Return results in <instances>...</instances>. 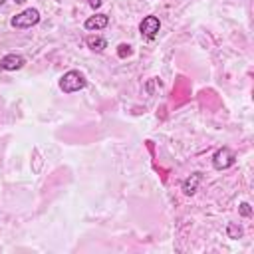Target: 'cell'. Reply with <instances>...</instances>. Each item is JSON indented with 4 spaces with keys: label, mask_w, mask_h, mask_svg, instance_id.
<instances>
[{
    "label": "cell",
    "mask_w": 254,
    "mask_h": 254,
    "mask_svg": "<svg viewBox=\"0 0 254 254\" xmlns=\"http://www.w3.org/2000/svg\"><path fill=\"white\" fill-rule=\"evenodd\" d=\"M85 85H87L85 75H83L81 71H77V69H69V71H65V73L60 77V89H62L64 93L79 91V89H83Z\"/></svg>",
    "instance_id": "cell-1"
},
{
    "label": "cell",
    "mask_w": 254,
    "mask_h": 254,
    "mask_svg": "<svg viewBox=\"0 0 254 254\" xmlns=\"http://www.w3.org/2000/svg\"><path fill=\"white\" fill-rule=\"evenodd\" d=\"M40 22V12L36 8H26L22 10L20 14H16L12 20H10V26L12 28H20V30H26V28H32Z\"/></svg>",
    "instance_id": "cell-2"
},
{
    "label": "cell",
    "mask_w": 254,
    "mask_h": 254,
    "mask_svg": "<svg viewBox=\"0 0 254 254\" xmlns=\"http://www.w3.org/2000/svg\"><path fill=\"white\" fill-rule=\"evenodd\" d=\"M234 163H236V155H234V151L228 149V147H220V149L212 155V167H214L216 171L230 169Z\"/></svg>",
    "instance_id": "cell-3"
},
{
    "label": "cell",
    "mask_w": 254,
    "mask_h": 254,
    "mask_svg": "<svg viewBox=\"0 0 254 254\" xmlns=\"http://www.w3.org/2000/svg\"><path fill=\"white\" fill-rule=\"evenodd\" d=\"M159 30H161V20H159L157 16H145V18L139 22V32H141V36L147 38V40H153Z\"/></svg>",
    "instance_id": "cell-4"
},
{
    "label": "cell",
    "mask_w": 254,
    "mask_h": 254,
    "mask_svg": "<svg viewBox=\"0 0 254 254\" xmlns=\"http://www.w3.org/2000/svg\"><path fill=\"white\" fill-rule=\"evenodd\" d=\"M24 64H26L24 56H20V54H6L0 60V69H4V71H16V69L24 67Z\"/></svg>",
    "instance_id": "cell-5"
},
{
    "label": "cell",
    "mask_w": 254,
    "mask_h": 254,
    "mask_svg": "<svg viewBox=\"0 0 254 254\" xmlns=\"http://www.w3.org/2000/svg\"><path fill=\"white\" fill-rule=\"evenodd\" d=\"M107 24H109L107 14H93L83 22V28L85 30H103V28H107Z\"/></svg>",
    "instance_id": "cell-6"
},
{
    "label": "cell",
    "mask_w": 254,
    "mask_h": 254,
    "mask_svg": "<svg viewBox=\"0 0 254 254\" xmlns=\"http://www.w3.org/2000/svg\"><path fill=\"white\" fill-rule=\"evenodd\" d=\"M200 181H202V175H200V173H192L190 177H187V179L183 181V192H185L187 196L194 194V192L198 190Z\"/></svg>",
    "instance_id": "cell-7"
},
{
    "label": "cell",
    "mask_w": 254,
    "mask_h": 254,
    "mask_svg": "<svg viewBox=\"0 0 254 254\" xmlns=\"http://www.w3.org/2000/svg\"><path fill=\"white\" fill-rule=\"evenodd\" d=\"M85 44L93 52H103L107 48V40L101 38V36H89V38H85Z\"/></svg>",
    "instance_id": "cell-8"
},
{
    "label": "cell",
    "mask_w": 254,
    "mask_h": 254,
    "mask_svg": "<svg viewBox=\"0 0 254 254\" xmlns=\"http://www.w3.org/2000/svg\"><path fill=\"white\" fill-rule=\"evenodd\" d=\"M226 234H228V238L238 240V238H242L244 230H242V226H240V224H236V222H228V226H226Z\"/></svg>",
    "instance_id": "cell-9"
},
{
    "label": "cell",
    "mask_w": 254,
    "mask_h": 254,
    "mask_svg": "<svg viewBox=\"0 0 254 254\" xmlns=\"http://www.w3.org/2000/svg\"><path fill=\"white\" fill-rule=\"evenodd\" d=\"M32 155H34V167H32V171H34V173H40V171H42V165H44V159H42V155H40V149L34 147Z\"/></svg>",
    "instance_id": "cell-10"
},
{
    "label": "cell",
    "mask_w": 254,
    "mask_h": 254,
    "mask_svg": "<svg viewBox=\"0 0 254 254\" xmlns=\"http://www.w3.org/2000/svg\"><path fill=\"white\" fill-rule=\"evenodd\" d=\"M131 54H133V48H131L129 44H119V46H117V56H119L121 60L129 58Z\"/></svg>",
    "instance_id": "cell-11"
},
{
    "label": "cell",
    "mask_w": 254,
    "mask_h": 254,
    "mask_svg": "<svg viewBox=\"0 0 254 254\" xmlns=\"http://www.w3.org/2000/svg\"><path fill=\"white\" fill-rule=\"evenodd\" d=\"M238 212H240V216L250 218V216H252V206H250L248 202H240V204H238Z\"/></svg>",
    "instance_id": "cell-12"
},
{
    "label": "cell",
    "mask_w": 254,
    "mask_h": 254,
    "mask_svg": "<svg viewBox=\"0 0 254 254\" xmlns=\"http://www.w3.org/2000/svg\"><path fill=\"white\" fill-rule=\"evenodd\" d=\"M87 4H89L93 10H97V8L101 6V0H87Z\"/></svg>",
    "instance_id": "cell-13"
},
{
    "label": "cell",
    "mask_w": 254,
    "mask_h": 254,
    "mask_svg": "<svg viewBox=\"0 0 254 254\" xmlns=\"http://www.w3.org/2000/svg\"><path fill=\"white\" fill-rule=\"evenodd\" d=\"M14 2H16V4H24L26 0H14Z\"/></svg>",
    "instance_id": "cell-14"
},
{
    "label": "cell",
    "mask_w": 254,
    "mask_h": 254,
    "mask_svg": "<svg viewBox=\"0 0 254 254\" xmlns=\"http://www.w3.org/2000/svg\"><path fill=\"white\" fill-rule=\"evenodd\" d=\"M2 4H4V0H0V6H2Z\"/></svg>",
    "instance_id": "cell-15"
}]
</instances>
